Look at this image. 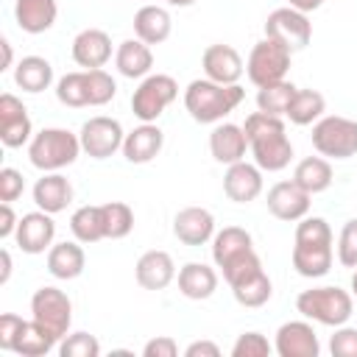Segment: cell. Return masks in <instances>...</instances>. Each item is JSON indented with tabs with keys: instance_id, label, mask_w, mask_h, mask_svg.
<instances>
[{
	"instance_id": "6da1fadb",
	"label": "cell",
	"mask_w": 357,
	"mask_h": 357,
	"mask_svg": "<svg viewBox=\"0 0 357 357\" xmlns=\"http://www.w3.org/2000/svg\"><path fill=\"white\" fill-rule=\"evenodd\" d=\"M243 131L248 137V148L254 156V165L268 173H279L293 159V142L284 134V120L279 114L268 112H251L243 123Z\"/></svg>"
},
{
	"instance_id": "7a4b0ae2",
	"label": "cell",
	"mask_w": 357,
	"mask_h": 357,
	"mask_svg": "<svg viewBox=\"0 0 357 357\" xmlns=\"http://www.w3.org/2000/svg\"><path fill=\"white\" fill-rule=\"evenodd\" d=\"M335 259L332 251V229L324 218H301L296 226V240H293V254L290 262L298 276L304 279H321L329 273Z\"/></svg>"
},
{
	"instance_id": "3957f363",
	"label": "cell",
	"mask_w": 357,
	"mask_h": 357,
	"mask_svg": "<svg viewBox=\"0 0 357 357\" xmlns=\"http://www.w3.org/2000/svg\"><path fill=\"white\" fill-rule=\"evenodd\" d=\"M245 98L240 84H218L209 78H195L184 89V109L195 123H220L229 112H234Z\"/></svg>"
},
{
	"instance_id": "277c9868",
	"label": "cell",
	"mask_w": 357,
	"mask_h": 357,
	"mask_svg": "<svg viewBox=\"0 0 357 357\" xmlns=\"http://www.w3.org/2000/svg\"><path fill=\"white\" fill-rule=\"evenodd\" d=\"M81 151L78 134L67 128H42L28 142V159L42 173H59L61 167H70Z\"/></svg>"
},
{
	"instance_id": "5b68a950",
	"label": "cell",
	"mask_w": 357,
	"mask_h": 357,
	"mask_svg": "<svg viewBox=\"0 0 357 357\" xmlns=\"http://www.w3.org/2000/svg\"><path fill=\"white\" fill-rule=\"evenodd\" d=\"M296 310L307 321H315V324H324V326H343L351 318L354 296L343 287H335V284L310 287V290L298 293Z\"/></svg>"
},
{
	"instance_id": "8992f818",
	"label": "cell",
	"mask_w": 357,
	"mask_h": 357,
	"mask_svg": "<svg viewBox=\"0 0 357 357\" xmlns=\"http://www.w3.org/2000/svg\"><path fill=\"white\" fill-rule=\"evenodd\" d=\"M312 148L329 159L357 156V120L343 114H326L312 123Z\"/></svg>"
},
{
	"instance_id": "52a82bcc",
	"label": "cell",
	"mask_w": 357,
	"mask_h": 357,
	"mask_svg": "<svg viewBox=\"0 0 357 357\" xmlns=\"http://www.w3.org/2000/svg\"><path fill=\"white\" fill-rule=\"evenodd\" d=\"M290 59H293L290 47L265 36L251 47L248 61H245V75L257 89L268 86V84H276V81H284V75L290 70Z\"/></svg>"
},
{
	"instance_id": "ba28073f",
	"label": "cell",
	"mask_w": 357,
	"mask_h": 357,
	"mask_svg": "<svg viewBox=\"0 0 357 357\" xmlns=\"http://www.w3.org/2000/svg\"><path fill=\"white\" fill-rule=\"evenodd\" d=\"M178 98V84L173 75L151 73L139 81V86L131 95V112L139 123H156L162 112Z\"/></svg>"
},
{
	"instance_id": "9c48e42d",
	"label": "cell",
	"mask_w": 357,
	"mask_h": 357,
	"mask_svg": "<svg viewBox=\"0 0 357 357\" xmlns=\"http://www.w3.org/2000/svg\"><path fill=\"white\" fill-rule=\"evenodd\" d=\"M31 318L39 326H45L53 337L61 340L70 332V324H73V301L64 290H59L53 284H45L31 296Z\"/></svg>"
},
{
	"instance_id": "30bf717a",
	"label": "cell",
	"mask_w": 357,
	"mask_h": 357,
	"mask_svg": "<svg viewBox=\"0 0 357 357\" xmlns=\"http://www.w3.org/2000/svg\"><path fill=\"white\" fill-rule=\"evenodd\" d=\"M265 36L282 42L284 47H290L293 53L296 50H304L312 39V22L304 11L293 8V6H282V8H273L265 20Z\"/></svg>"
},
{
	"instance_id": "8fae6325",
	"label": "cell",
	"mask_w": 357,
	"mask_h": 357,
	"mask_svg": "<svg viewBox=\"0 0 357 357\" xmlns=\"http://www.w3.org/2000/svg\"><path fill=\"white\" fill-rule=\"evenodd\" d=\"M78 139H81V148H84L86 156H92V159H109L112 153L123 151L126 131H123L120 120L106 117V114H98V117H89L81 126Z\"/></svg>"
},
{
	"instance_id": "7c38bea8",
	"label": "cell",
	"mask_w": 357,
	"mask_h": 357,
	"mask_svg": "<svg viewBox=\"0 0 357 357\" xmlns=\"http://www.w3.org/2000/svg\"><path fill=\"white\" fill-rule=\"evenodd\" d=\"M31 139H33V126L25 103L17 95L3 92L0 95V142L6 148H22Z\"/></svg>"
},
{
	"instance_id": "4fadbf2b",
	"label": "cell",
	"mask_w": 357,
	"mask_h": 357,
	"mask_svg": "<svg viewBox=\"0 0 357 357\" xmlns=\"http://www.w3.org/2000/svg\"><path fill=\"white\" fill-rule=\"evenodd\" d=\"M53 237H56V223H53V215L45 212V209L22 215L20 226L14 231V240H17L20 251H25V254H45V251H50Z\"/></svg>"
},
{
	"instance_id": "5bb4252c",
	"label": "cell",
	"mask_w": 357,
	"mask_h": 357,
	"mask_svg": "<svg viewBox=\"0 0 357 357\" xmlns=\"http://www.w3.org/2000/svg\"><path fill=\"white\" fill-rule=\"evenodd\" d=\"M273 351L279 357H318L321 343L310 321H287L276 329Z\"/></svg>"
},
{
	"instance_id": "9a60e30c",
	"label": "cell",
	"mask_w": 357,
	"mask_h": 357,
	"mask_svg": "<svg viewBox=\"0 0 357 357\" xmlns=\"http://www.w3.org/2000/svg\"><path fill=\"white\" fill-rule=\"evenodd\" d=\"M310 192L301 190L293 178L290 181H276L271 190H268V212L279 220H287V223H296L301 218H307L310 212Z\"/></svg>"
},
{
	"instance_id": "2e32d148",
	"label": "cell",
	"mask_w": 357,
	"mask_h": 357,
	"mask_svg": "<svg viewBox=\"0 0 357 357\" xmlns=\"http://www.w3.org/2000/svg\"><path fill=\"white\" fill-rule=\"evenodd\" d=\"M173 234L184 245H206L215 237V215L204 206H184L173 218Z\"/></svg>"
},
{
	"instance_id": "e0dca14e",
	"label": "cell",
	"mask_w": 357,
	"mask_h": 357,
	"mask_svg": "<svg viewBox=\"0 0 357 357\" xmlns=\"http://www.w3.org/2000/svg\"><path fill=\"white\" fill-rule=\"evenodd\" d=\"M223 192L229 201L234 204H251L259 198L262 192V170L245 159L226 165V176H223Z\"/></svg>"
},
{
	"instance_id": "ac0fdd59",
	"label": "cell",
	"mask_w": 357,
	"mask_h": 357,
	"mask_svg": "<svg viewBox=\"0 0 357 357\" xmlns=\"http://www.w3.org/2000/svg\"><path fill=\"white\" fill-rule=\"evenodd\" d=\"M201 67H204V78L218 81V84H237L245 64L240 59V53L231 45H209L201 56Z\"/></svg>"
},
{
	"instance_id": "d6986e66",
	"label": "cell",
	"mask_w": 357,
	"mask_h": 357,
	"mask_svg": "<svg viewBox=\"0 0 357 357\" xmlns=\"http://www.w3.org/2000/svg\"><path fill=\"white\" fill-rule=\"evenodd\" d=\"M134 276H137V284L142 290H165L176 279V262L167 251L153 248V251H145L137 259Z\"/></svg>"
},
{
	"instance_id": "ffe728a7",
	"label": "cell",
	"mask_w": 357,
	"mask_h": 357,
	"mask_svg": "<svg viewBox=\"0 0 357 357\" xmlns=\"http://www.w3.org/2000/svg\"><path fill=\"white\" fill-rule=\"evenodd\" d=\"M112 59V39L100 28H84L73 39V61L84 70L103 67Z\"/></svg>"
},
{
	"instance_id": "44dd1931",
	"label": "cell",
	"mask_w": 357,
	"mask_h": 357,
	"mask_svg": "<svg viewBox=\"0 0 357 357\" xmlns=\"http://www.w3.org/2000/svg\"><path fill=\"white\" fill-rule=\"evenodd\" d=\"M162 145H165L162 128L156 123H139L134 131L126 134V139H123V156L131 165H145V162H151V159L159 156Z\"/></svg>"
},
{
	"instance_id": "7402d4cb",
	"label": "cell",
	"mask_w": 357,
	"mask_h": 357,
	"mask_svg": "<svg viewBox=\"0 0 357 357\" xmlns=\"http://www.w3.org/2000/svg\"><path fill=\"white\" fill-rule=\"evenodd\" d=\"M209 151H212V159L220 162V165H234V162L245 159L248 137H245L243 126L218 123L209 134Z\"/></svg>"
},
{
	"instance_id": "603a6c76",
	"label": "cell",
	"mask_w": 357,
	"mask_h": 357,
	"mask_svg": "<svg viewBox=\"0 0 357 357\" xmlns=\"http://www.w3.org/2000/svg\"><path fill=\"white\" fill-rule=\"evenodd\" d=\"M73 201V184L61 173H45L33 184V204L50 215H59L70 206Z\"/></svg>"
},
{
	"instance_id": "cb8c5ba5",
	"label": "cell",
	"mask_w": 357,
	"mask_h": 357,
	"mask_svg": "<svg viewBox=\"0 0 357 357\" xmlns=\"http://www.w3.org/2000/svg\"><path fill=\"white\" fill-rule=\"evenodd\" d=\"M59 17L56 0H14V20L25 33H45Z\"/></svg>"
},
{
	"instance_id": "d4e9b609",
	"label": "cell",
	"mask_w": 357,
	"mask_h": 357,
	"mask_svg": "<svg viewBox=\"0 0 357 357\" xmlns=\"http://www.w3.org/2000/svg\"><path fill=\"white\" fill-rule=\"evenodd\" d=\"M84 265H86V254L78 245V240L53 243L47 251V271H50V276H56L61 282L78 279L84 273Z\"/></svg>"
},
{
	"instance_id": "484cf974",
	"label": "cell",
	"mask_w": 357,
	"mask_h": 357,
	"mask_svg": "<svg viewBox=\"0 0 357 357\" xmlns=\"http://www.w3.org/2000/svg\"><path fill=\"white\" fill-rule=\"evenodd\" d=\"M218 290V271L206 262H187L178 268V293L190 301H204Z\"/></svg>"
},
{
	"instance_id": "4316f807",
	"label": "cell",
	"mask_w": 357,
	"mask_h": 357,
	"mask_svg": "<svg viewBox=\"0 0 357 357\" xmlns=\"http://www.w3.org/2000/svg\"><path fill=\"white\" fill-rule=\"evenodd\" d=\"M114 67L126 78H145V75H151V67H153L151 45H145L142 39L120 42V47L114 50Z\"/></svg>"
},
{
	"instance_id": "83f0119b",
	"label": "cell",
	"mask_w": 357,
	"mask_h": 357,
	"mask_svg": "<svg viewBox=\"0 0 357 357\" xmlns=\"http://www.w3.org/2000/svg\"><path fill=\"white\" fill-rule=\"evenodd\" d=\"M173 31V20L170 11L162 6H142L134 14V33L137 39H142L145 45H162Z\"/></svg>"
},
{
	"instance_id": "f1b7e54d",
	"label": "cell",
	"mask_w": 357,
	"mask_h": 357,
	"mask_svg": "<svg viewBox=\"0 0 357 357\" xmlns=\"http://www.w3.org/2000/svg\"><path fill=\"white\" fill-rule=\"evenodd\" d=\"M14 84L31 95L45 92L53 84V64L45 56H22L14 67Z\"/></svg>"
},
{
	"instance_id": "f546056e",
	"label": "cell",
	"mask_w": 357,
	"mask_h": 357,
	"mask_svg": "<svg viewBox=\"0 0 357 357\" xmlns=\"http://www.w3.org/2000/svg\"><path fill=\"white\" fill-rule=\"evenodd\" d=\"M53 349H59V337H53L45 326H39V324L31 318V321H22L11 351L20 354V357H45V354H50Z\"/></svg>"
},
{
	"instance_id": "4dcf8cb0",
	"label": "cell",
	"mask_w": 357,
	"mask_h": 357,
	"mask_svg": "<svg viewBox=\"0 0 357 357\" xmlns=\"http://www.w3.org/2000/svg\"><path fill=\"white\" fill-rule=\"evenodd\" d=\"M332 178H335L332 165H329V159H324V156H304V159L296 165V170H293V181H296L301 190H307L310 195H318V192L329 190Z\"/></svg>"
},
{
	"instance_id": "1f68e13d",
	"label": "cell",
	"mask_w": 357,
	"mask_h": 357,
	"mask_svg": "<svg viewBox=\"0 0 357 357\" xmlns=\"http://www.w3.org/2000/svg\"><path fill=\"white\" fill-rule=\"evenodd\" d=\"M70 231L78 243H98L106 240V229H103V209L100 204H84L73 212L70 218Z\"/></svg>"
},
{
	"instance_id": "d6a6232c",
	"label": "cell",
	"mask_w": 357,
	"mask_h": 357,
	"mask_svg": "<svg viewBox=\"0 0 357 357\" xmlns=\"http://www.w3.org/2000/svg\"><path fill=\"white\" fill-rule=\"evenodd\" d=\"M251 248H254V240L240 226H226V229L215 231V237H212V259H215L218 268L226 265L229 259H234L237 254L251 251Z\"/></svg>"
},
{
	"instance_id": "836d02e7",
	"label": "cell",
	"mask_w": 357,
	"mask_h": 357,
	"mask_svg": "<svg viewBox=\"0 0 357 357\" xmlns=\"http://www.w3.org/2000/svg\"><path fill=\"white\" fill-rule=\"evenodd\" d=\"M324 112H326V98L318 89H296L284 117L293 126H312L324 117Z\"/></svg>"
},
{
	"instance_id": "e575fe53",
	"label": "cell",
	"mask_w": 357,
	"mask_h": 357,
	"mask_svg": "<svg viewBox=\"0 0 357 357\" xmlns=\"http://www.w3.org/2000/svg\"><path fill=\"white\" fill-rule=\"evenodd\" d=\"M231 293H234V301H237L240 307H251V310H254V307H262V304L271 301L273 284H271V276H268L265 268H262V271H257L254 276H248L245 282L234 284Z\"/></svg>"
},
{
	"instance_id": "d590c367",
	"label": "cell",
	"mask_w": 357,
	"mask_h": 357,
	"mask_svg": "<svg viewBox=\"0 0 357 357\" xmlns=\"http://www.w3.org/2000/svg\"><path fill=\"white\" fill-rule=\"evenodd\" d=\"M56 98L59 103L70 106V109H81L89 106V84H86V70H75L67 73L56 81Z\"/></svg>"
},
{
	"instance_id": "8d00e7d4",
	"label": "cell",
	"mask_w": 357,
	"mask_h": 357,
	"mask_svg": "<svg viewBox=\"0 0 357 357\" xmlns=\"http://www.w3.org/2000/svg\"><path fill=\"white\" fill-rule=\"evenodd\" d=\"M296 89L298 86H293L290 81H276V84L259 86V92H257V109L259 112H268V114L284 117L287 109H290V100H293Z\"/></svg>"
},
{
	"instance_id": "74e56055",
	"label": "cell",
	"mask_w": 357,
	"mask_h": 357,
	"mask_svg": "<svg viewBox=\"0 0 357 357\" xmlns=\"http://www.w3.org/2000/svg\"><path fill=\"white\" fill-rule=\"evenodd\" d=\"M103 209V229H106V240H123L131 234L134 229V209L126 201H109L100 204Z\"/></svg>"
},
{
	"instance_id": "f35d334b",
	"label": "cell",
	"mask_w": 357,
	"mask_h": 357,
	"mask_svg": "<svg viewBox=\"0 0 357 357\" xmlns=\"http://www.w3.org/2000/svg\"><path fill=\"white\" fill-rule=\"evenodd\" d=\"M220 271H223V282H226L229 287H234V284L245 282L248 276H254L257 271H262V259H259V254L251 248V251L237 254V257L229 259L226 265H220Z\"/></svg>"
},
{
	"instance_id": "ab89813d",
	"label": "cell",
	"mask_w": 357,
	"mask_h": 357,
	"mask_svg": "<svg viewBox=\"0 0 357 357\" xmlns=\"http://www.w3.org/2000/svg\"><path fill=\"white\" fill-rule=\"evenodd\" d=\"M86 84H89V106H106L117 95V81L103 70H86Z\"/></svg>"
},
{
	"instance_id": "60d3db41",
	"label": "cell",
	"mask_w": 357,
	"mask_h": 357,
	"mask_svg": "<svg viewBox=\"0 0 357 357\" xmlns=\"http://www.w3.org/2000/svg\"><path fill=\"white\" fill-rule=\"evenodd\" d=\"M59 354L61 357H98L100 354V343L95 335L89 332H67L59 340Z\"/></svg>"
},
{
	"instance_id": "b9f144b4",
	"label": "cell",
	"mask_w": 357,
	"mask_h": 357,
	"mask_svg": "<svg viewBox=\"0 0 357 357\" xmlns=\"http://www.w3.org/2000/svg\"><path fill=\"white\" fill-rule=\"evenodd\" d=\"M337 262L343 268H357V218L346 220L337 237Z\"/></svg>"
},
{
	"instance_id": "7bdbcfd3",
	"label": "cell",
	"mask_w": 357,
	"mask_h": 357,
	"mask_svg": "<svg viewBox=\"0 0 357 357\" xmlns=\"http://www.w3.org/2000/svg\"><path fill=\"white\" fill-rule=\"evenodd\" d=\"M271 351L273 346L259 332H243L231 346V357H268Z\"/></svg>"
},
{
	"instance_id": "ee69618b",
	"label": "cell",
	"mask_w": 357,
	"mask_h": 357,
	"mask_svg": "<svg viewBox=\"0 0 357 357\" xmlns=\"http://www.w3.org/2000/svg\"><path fill=\"white\" fill-rule=\"evenodd\" d=\"M332 357H357V326H335V335L329 337Z\"/></svg>"
},
{
	"instance_id": "f6af8a7d",
	"label": "cell",
	"mask_w": 357,
	"mask_h": 357,
	"mask_svg": "<svg viewBox=\"0 0 357 357\" xmlns=\"http://www.w3.org/2000/svg\"><path fill=\"white\" fill-rule=\"evenodd\" d=\"M25 190V178L20 170L14 167H0V201L3 204H14Z\"/></svg>"
},
{
	"instance_id": "bcb514c9",
	"label": "cell",
	"mask_w": 357,
	"mask_h": 357,
	"mask_svg": "<svg viewBox=\"0 0 357 357\" xmlns=\"http://www.w3.org/2000/svg\"><path fill=\"white\" fill-rule=\"evenodd\" d=\"M22 326V318L14 315V312H3L0 315V349L3 351H11L14 349V340H17V332Z\"/></svg>"
},
{
	"instance_id": "7dc6e473",
	"label": "cell",
	"mask_w": 357,
	"mask_h": 357,
	"mask_svg": "<svg viewBox=\"0 0 357 357\" xmlns=\"http://www.w3.org/2000/svg\"><path fill=\"white\" fill-rule=\"evenodd\" d=\"M176 354H178V343L170 335H159L142 346V357H176Z\"/></svg>"
},
{
	"instance_id": "c3c4849f",
	"label": "cell",
	"mask_w": 357,
	"mask_h": 357,
	"mask_svg": "<svg viewBox=\"0 0 357 357\" xmlns=\"http://www.w3.org/2000/svg\"><path fill=\"white\" fill-rule=\"evenodd\" d=\"M17 226H20V218L14 215V209H11V204H3V206H0V237H3V240H8V237H14V231H17Z\"/></svg>"
},
{
	"instance_id": "681fc988",
	"label": "cell",
	"mask_w": 357,
	"mask_h": 357,
	"mask_svg": "<svg viewBox=\"0 0 357 357\" xmlns=\"http://www.w3.org/2000/svg\"><path fill=\"white\" fill-rule=\"evenodd\" d=\"M184 357H220V346L212 340H192L184 349Z\"/></svg>"
},
{
	"instance_id": "f907efd6",
	"label": "cell",
	"mask_w": 357,
	"mask_h": 357,
	"mask_svg": "<svg viewBox=\"0 0 357 357\" xmlns=\"http://www.w3.org/2000/svg\"><path fill=\"white\" fill-rule=\"evenodd\" d=\"M287 6H293V8L304 11V14H310V11L321 8V6H324V0H287Z\"/></svg>"
},
{
	"instance_id": "816d5d0a",
	"label": "cell",
	"mask_w": 357,
	"mask_h": 357,
	"mask_svg": "<svg viewBox=\"0 0 357 357\" xmlns=\"http://www.w3.org/2000/svg\"><path fill=\"white\" fill-rule=\"evenodd\" d=\"M0 259H3V273H0V284H6V282H8V276H11V254H8V248H3Z\"/></svg>"
},
{
	"instance_id": "f5cc1de1",
	"label": "cell",
	"mask_w": 357,
	"mask_h": 357,
	"mask_svg": "<svg viewBox=\"0 0 357 357\" xmlns=\"http://www.w3.org/2000/svg\"><path fill=\"white\" fill-rule=\"evenodd\" d=\"M0 47H3V67H0V70H8V67H11V59H14V53H11V42L3 39Z\"/></svg>"
},
{
	"instance_id": "db71d44e",
	"label": "cell",
	"mask_w": 357,
	"mask_h": 357,
	"mask_svg": "<svg viewBox=\"0 0 357 357\" xmlns=\"http://www.w3.org/2000/svg\"><path fill=\"white\" fill-rule=\"evenodd\" d=\"M167 6H176V8H187V6H192L195 0H165Z\"/></svg>"
},
{
	"instance_id": "11a10c76",
	"label": "cell",
	"mask_w": 357,
	"mask_h": 357,
	"mask_svg": "<svg viewBox=\"0 0 357 357\" xmlns=\"http://www.w3.org/2000/svg\"><path fill=\"white\" fill-rule=\"evenodd\" d=\"M351 296L357 298V268H354V273H351Z\"/></svg>"
}]
</instances>
